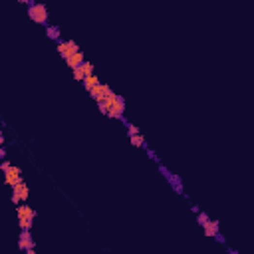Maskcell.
I'll use <instances>...</instances> for the list:
<instances>
[{"label": "cell", "instance_id": "6da1fadb", "mask_svg": "<svg viewBox=\"0 0 254 254\" xmlns=\"http://www.w3.org/2000/svg\"><path fill=\"white\" fill-rule=\"evenodd\" d=\"M97 110L108 115L110 119H115V121H123L125 119V99L121 95H117L115 92L108 94L105 99L97 101Z\"/></svg>", "mask_w": 254, "mask_h": 254}, {"label": "cell", "instance_id": "7a4b0ae2", "mask_svg": "<svg viewBox=\"0 0 254 254\" xmlns=\"http://www.w3.org/2000/svg\"><path fill=\"white\" fill-rule=\"evenodd\" d=\"M16 217H18V226H20V230H32L38 213H36V210H34L30 205L20 203V205H16Z\"/></svg>", "mask_w": 254, "mask_h": 254}, {"label": "cell", "instance_id": "3957f363", "mask_svg": "<svg viewBox=\"0 0 254 254\" xmlns=\"http://www.w3.org/2000/svg\"><path fill=\"white\" fill-rule=\"evenodd\" d=\"M28 8V18L32 20L34 24H40V26H48L50 24V12H48V6L42 4V2H34Z\"/></svg>", "mask_w": 254, "mask_h": 254}, {"label": "cell", "instance_id": "277c9868", "mask_svg": "<svg viewBox=\"0 0 254 254\" xmlns=\"http://www.w3.org/2000/svg\"><path fill=\"white\" fill-rule=\"evenodd\" d=\"M10 189H12L10 199H12L14 205H20V203H26V201H28V197H30V189H28V185H26L24 179H22V181H18L16 185H12Z\"/></svg>", "mask_w": 254, "mask_h": 254}, {"label": "cell", "instance_id": "5b68a950", "mask_svg": "<svg viewBox=\"0 0 254 254\" xmlns=\"http://www.w3.org/2000/svg\"><path fill=\"white\" fill-rule=\"evenodd\" d=\"M18 248L24 250L26 254H36V242H34V238H32V230H20Z\"/></svg>", "mask_w": 254, "mask_h": 254}, {"label": "cell", "instance_id": "8992f818", "mask_svg": "<svg viewBox=\"0 0 254 254\" xmlns=\"http://www.w3.org/2000/svg\"><path fill=\"white\" fill-rule=\"evenodd\" d=\"M56 50H58V54L66 60V58H70L74 52H78L79 50V46L76 44L74 40H60V42H56Z\"/></svg>", "mask_w": 254, "mask_h": 254}, {"label": "cell", "instance_id": "52a82bcc", "mask_svg": "<svg viewBox=\"0 0 254 254\" xmlns=\"http://www.w3.org/2000/svg\"><path fill=\"white\" fill-rule=\"evenodd\" d=\"M22 179H24L22 177V169L16 167V165H10L4 171V185L6 187H12V185H16L18 181H22Z\"/></svg>", "mask_w": 254, "mask_h": 254}, {"label": "cell", "instance_id": "ba28073f", "mask_svg": "<svg viewBox=\"0 0 254 254\" xmlns=\"http://www.w3.org/2000/svg\"><path fill=\"white\" fill-rule=\"evenodd\" d=\"M111 92H113V90H111L110 83H103V81H99L97 86H95V88H92L88 94H90V97H92V99H95V103H97V101L105 99V95L111 94Z\"/></svg>", "mask_w": 254, "mask_h": 254}, {"label": "cell", "instance_id": "9c48e42d", "mask_svg": "<svg viewBox=\"0 0 254 254\" xmlns=\"http://www.w3.org/2000/svg\"><path fill=\"white\" fill-rule=\"evenodd\" d=\"M72 74H74V79L83 81V78H86V76L94 74V64H92V62H88V60H83L78 68H74V70H72Z\"/></svg>", "mask_w": 254, "mask_h": 254}, {"label": "cell", "instance_id": "30bf717a", "mask_svg": "<svg viewBox=\"0 0 254 254\" xmlns=\"http://www.w3.org/2000/svg\"><path fill=\"white\" fill-rule=\"evenodd\" d=\"M203 232H205V237H206V238H215L217 235H221V224H219V221L210 219L208 224L203 226Z\"/></svg>", "mask_w": 254, "mask_h": 254}, {"label": "cell", "instance_id": "8fae6325", "mask_svg": "<svg viewBox=\"0 0 254 254\" xmlns=\"http://www.w3.org/2000/svg\"><path fill=\"white\" fill-rule=\"evenodd\" d=\"M83 60H86V56H83V52H81V50H78V52H74L70 58H66L64 62H66V66H68L70 70H74V68H78V66H79V64H81Z\"/></svg>", "mask_w": 254, "mask_h": 254}, {"label": "cell", "instance_id": "7c38bea8", "mask_svg": "<svg viewBox=\"0 0 254 254\" xmlns=\"http://www.w3.org/2000/svg\"><path fill=\"white\" fill-rule=\"evenodd\" d=\"M97 83H99V78H97V76H95V72H94V74H90V76L83 78L81 86H83V90H86V92H90L92 88H95V86H97Z\"/></svg>", "mask_w": 254, "mask_h": 254}, {"label": "cell", "instance_id": "4fadbf2b", "mask_svg": "<svg viewBox=\"0 0 254 254\" xmlns=\"http://www.w3.org/2000/svg\"><path fill=\"white\" fill-rule=\"evenodd\" d=\"M129 141L133 147L137 149H147V139L143 137V133H135V135H129Z\"/></svg>", "mask_w": 254, "mask_h": 254}, {"label": "cell", "instance_id": "5bb4252c", "mask_svg": "<svg viewBox=\"0 0 254 254\" xmlns=\"http://www.w3.org/2000/svg\"><path fill=\"white\" fill-rule=\"evenodd\" d=\"M44 28H46V36H48L50 40H54V42H60V40H62V30H60L58 26L48 24V26H44Z\"/></svg>", "mask_w": 254, "mask_h": 254}, {"label": "cell", "instance_id": "9a60e30c", "mask_svg": "<svg viewBox=\"0 0 254 254\" xmlns=\"http://www.w3.org/2000/svg\"><path fill=\"white\" fill-rule=\"evenodd\" d=\"M208 221H210V217H208L206 213H201V210H199V213H197V222L201 224V228H203L205 224H208Z\"/></svg>", "mask_w": 254, "mask_h": 254}, {"label": "cell", "instance_id": "2e32d148", "mask_svg": "<svg viewBox=\"0 0 254 254\" xmlns=\"http://www.w3.org/2000/svg\"><path fill=\"white\" fill-rule=\"evenodd\" d=\"M145 151H147V155H149V157H151V159H153L155 163H161V159H159V157H157V155H155V153H153V151L149 149V147H147V149H145Z\"/></svg>", "mask_w": 254, "mask_h": 254}, {"label": "cell", "instance_id": "e0dca14e", "mask_svg": "<svg viewBox=\"0 0 254 254\" xmlns=\"http://www.w3.org/2000/svg\"><path fill=\"white\" fill-rule=\"evenodd\" d=\"M10 165H12V163H10V161H8V159H4V161H2V163H0V169H2V173H4V171H6V169H8V167H10Z\"/></svg>", "mask_w": 254, "mask_h": 254}, {"label": "cell", "instance_id": "ac0fdd59", "mask_svg": "<svg viewBox=\"0 0 254 254\" xmlns=\"http://www.w3.org/2000/svg\"><path fill=\"white\" fill-rule=\"evenodd\" d=\"M0 159H6V149H4V145L0 147Z\"/></svg>", "mask_w": 254, "mask_h": 254}, {"label": "cell", "instance_id": "d6986e66", "mask_svg": "<svg viewBox=\"0 0 254 254\" xmlns=\"http://www.w3.org/2000/svg\"><path fill=\"white\" fill-rule=\"evenodd\" d=\"M6 141H4V133H2V127H0V147H2Z\"/></svg>", "mask_w": 254, "mask_h": 254}, {"label": "cell", "instance_id": "ffe728a7", "mask_svg": "<svg viewBox=\"0 0 254 254\" xmlns=\"http://www.w3.org/2000/svg\"><path fill=\"white\" fill-rule=\"evenodd\" d=\"M18 2H22V4L30 6V4H34V2H36V0H18Z\"/></svg>", "mask_w": 254, "mask_h": 254}]
</instances>
